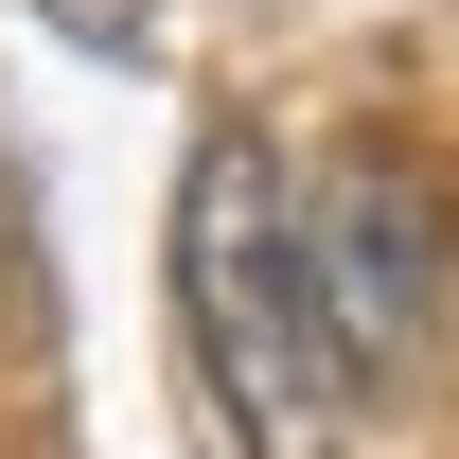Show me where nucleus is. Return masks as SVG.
<instances>
[{
	"instance_id": "nucleus-1",
	"label": "nucleus",
	"mask_w": 459,
	"mask_h": 459,
	"mask_svg": "<svg viewBox=\"0 0 459 459\" xmlns=\"http://www.w3.org/2000/svg\"><path fill=\"white\" fill-rule=\"evenodd\" d=\"M177 318H195V371L247 424V459H336L353 442V353L336 300H318V247H300V177L265 124H212L195 177H177Z\"/></svg>"
},
{
	"instance_id": "nucleus-2",
	"label": "nucleus",
	"mask_w": 459,
	"mask_h": 459,
	"mask_svg": "<svg viewBox=\"0 0 459 459\" xmlns=\"http://www.w3.org/2000/svg\"><path fill=\"white\" fill-rule=\"evenodd\" d=\"M300 247H318V300H336L353 389H371V371H406V353H424V318H442V195H424V160L336 142V160L300 177Z\"/></svg>"
}]
</instances>
